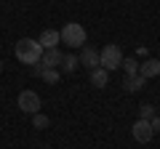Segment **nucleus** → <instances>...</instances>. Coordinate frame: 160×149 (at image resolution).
<instances>
[{"mask_svg": "<svg viewBox=\"0 0 160 149\" xmlns=\"http://www.w3.org/2000/svg\"><path fill=\"white\" fill-rule=\"evenodd\" d=\"M16 59L22 64H40V59H43V46H40L38 40H32V37H22V40L16 43Z\"/></svg>", "mask_w": 160, "mask_h": 149, "instance_id": "1", "label": "nucleus"}, {"mask_svg": "<svg viewBox=\"0 0 160 149\" xmlns=\"http://www.w3.org/2000/svg\"><path fill=\"white\" fill-rule=\"evenodd\" d=\"M62 43H67L69 48H80L86 46V29L80 27L78 22H69L62 27Z\"/></svg>", "mask_w": 160, "mask_h": 149, "instance_id": "2", "label": "nucleus"}, {"mask_svg": "<svg viewBox=\"0 0 160 149\" xmlns=\"http://www.w3.org/2000/svg\"><path fill=\"white\" fill-rule=\"evenodd\" d=\"M99 56H102V67L107 69V72H112V69H120V67H123V51H120L115 43L104 46L102 51H99Z\"/></svg>", "mask_w": 160, "mask_h": 149, "instance_id": "3", "label": "nucleus"}, {"mask_svg": "<svg viewBox=\"0 0 160 149\" xmlns=\"http://www.w3.org/2000/svg\"><path fill=\"white\" fill-rule=\"evenodd\" d=\"M16 104H19L22 112H27V115H38V112H40V96L35 91H22Z\"/></svg>", "mask_w": 160, "mask_h": 149, "instance_id": "4", "label": "nucleus"}, {"mask_svg": "<svg viewBox=\"0 0 160 149\" xmlns=\"http://www.w3.org/2000/svg\"><path fill=\"white\" fill-rule=\"evenodd\" d=\"M131 133H133V138H136L139 144H147L149 138L155 136V131H152V125H149V120H136V123H133V128H131Z\"/></svg>", "mask_w": 160, "mask_h": 149, "instance_id": "5", "label": "nucleus"}, {"mask_svg": "<svg viewBox=\"0 0 160 149\" xmlns=\"http://www.w3.org/2000/svg\"><path fill=\"white\" fill-rule=\"evenodd\" d=\"M80 64H83V67H88V69H96V67H102V56H99L96 48L83 46V51H80Z\"/></svg>", "mask_w": 160, "mask_h": 149, "instance_id": "6", "label": "nucleus"}, {"mask_svg": "<svg viewBox=\"0 0 160 149\" xmlns=\"http://www.w3.org/2000/svg\"><path fill=\"white\" fill-rule=\"evenodd\" d=\"M59 40H62V32L59 29H46V32L40 35V46H43V51H48V48H59Z\"/></svg>", "mask_w": 160, "mask_h": 149, "instance_id": "7", "label": "nucleus"}, {"mask_svg": "<svg viewBox=\"0 0 160 149\" xmlns=\"http://www.w3.org/2000/svg\"><path fill=\"white\" fill-rule=\"evenodd\" d=\"M139 74H142L144 80L158 77V74H160V59H147L144 64H139Z\"/></svg>", "mask_w": 160, "mask_h": 149, "instance_id": "8", "label": "nucleus"}, {"mask_svg": "<svg viewBox=\"0 0 160 149\" xmlns=\"http://www.w3.org/2000/svg\"><path fill=\"white\" fill-rule=\"evenodd\" d=\"M62 53H59V48H48V51H43V59H40V64L48 69H56L59 64H62Z\"/></svg>", "mask_w": 160, "mask_h": 149, "instance_id": "9", "label": "nucleus"}, {"mask_svg": "<svg viewBox=\"0 0 160 149\" xmlns=\"http://www.w3.org/2000/svg\"><path fill=\"white\" fill-rule=\"evenodd\" d=\"M109 83V72L104 67H96V69H91V85H96V88H104Z\"/></svg>", "mask_w": 160, "mask_h": 149, "instance_id": "10", "label": "nucleus"}, {"mask_svg": "<svg viewBox=\"0 0 160 149\" xmlns=\"http://www.w3.org/2000/svg\"><path fill=\"white\" fill-rule=\"evenodd\" d=\"M35 74H40L46 83H56V80H59V72H56V69H48V67H43V64L35 67Z\"/></svg>", "mask_w": 160, "mask_h": 149, "instance_id": "11", "label": "nucleus"}, {"mask_svg": "<svg viewBox=\"0 0 160 149\" xmlns=\"http://www.w3.org/2000/svg\"><path fill=\"white\" fill-rule=\"evenodd\" d=\"M144 83H147V80H144L142 74H131V77H126V80H123V85H126V91H139Z\"/></svg>", "mask_w": 160, "mask_h": 149, "instance_id": "12", "label": "nucleus"}, {"mask_svg": "<svg viewBox=\"0 0 160 149\" xmlns=\"http://www.w3.org/2000/svg\"><path fill=\"white\" fill-rule=\"evenodd\" d=\"M123 69H126L128 77H131V74H139V61L136 59H123Z\"/></svg>", "mask_w": 160, "mask_h": 149, "instance_id": "13", "label": "nucleus"}, {"mask_svg": "<svg viewBox=\"0 0 160 149\" xmlns=\"http://www.w3.org/2000/svg\"><path fill=\"white\" fill-rule=\"evenodd\" d=\"M62 64H64V72H75L78 64H80V59H78V56H64Z\"/></svg>", "mask_w": 160, "mask_h": 149, "instance_id": "14", "label": "nucleus"}, {"mask_svg": "<svg viewBox=\"0 0 160 149\" xmlns=\"http://www.w3.org/2000/svg\"><path fill=\"white\" fill-rule=\"evenodd\" d=\"M155 115H158V112H155V107H152V104H144V107L139 109V120H152Z\"/></svg>", "mask_w": 160, "mask_h": 149, "instance_id": "15", "label": "nucleus"}, {"mask_svg": "<svg viewBox=\"0 0 160 149\" xmlns=\"http://www.w3.org/2000/svg\"><path fill=\"white\" fill-rule=\"evenodd\" d=\"M32 125L38 128V131H43V128H48V117H46V115H40V112H38V115L32 117Z\"/></svg>", "mask_w": 160, "mask_h": 149, "instance_id": "16", "label": "nucleus"}, {"mask_svg": "<svg viewBox=\"0 0 160 149\" xmlns=\"http://www.w3.org/2000/svg\"><path fill=\"white\" fill-rule=\"evenodd\" d=\"M149 125H152V131H155V133H160V115H155L152 120H149Z\"/></svg>", "mask_w": 160, "mask_h": 149, "instance_id": "17", "label": "nucleus"}, {"mask_svg": "<svg viewBox=\"0 0 160 149\" xmlns=\"http://www.w3.org/2000/svg\"><path fill=\"white\" fill-rule=\"evenodd\" d=\"M0 72H3V64H0Z\"/></svg>", "mask_w": 160, "mask_h": 149, "instance_id": "18", "label": "nucleus"}]
</instances>
